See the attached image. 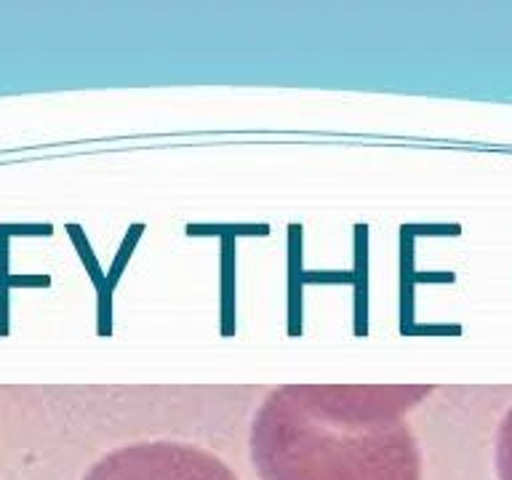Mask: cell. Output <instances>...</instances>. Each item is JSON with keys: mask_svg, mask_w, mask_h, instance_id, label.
I'll use <instances>...</instances> for the list:
<instances>
[{"mask_svg": "<svg viewBox=\"0 0 512 480\" xmlns=\"http://www.w3.org/2000/svg\"><path fill=\"white\" fill-rule=\"evenodd\" d=\"M430 384H283L259 406L251 459L262 480H422L406 414Z\"/></svg>", "mask_w": 512, "mask_h": 480, "instance_id": "1", "label": "cell"}, {"mask_svg": "<svg viewBox=\"0 0 512 480\" xmlns=\"http://www.w3.org/2000/svg\"><path fill=\"white\" fill-rule=\"evenodd\" d=\"M83 480H238L235 472L203 448L174 440H147L112 451Z\"/></svg>", "mask_w": 512, "mask_h": 480, "instance_id": "2", "label": "cell"}, {"mask_svg": "<svg viewBox=\"0 0 512 480\" xmlns=\"http://www.w3.org/2000/svg\"><path fill=\"white\" fill-rule=\"evenodd\" d=\"M496 472L499 480H512V406L504 414L496 435Z\"/></svg>", "mask_w": 512, "mask_h": 480, "instance_id": "3", "label": "cell"}]
</instances>
